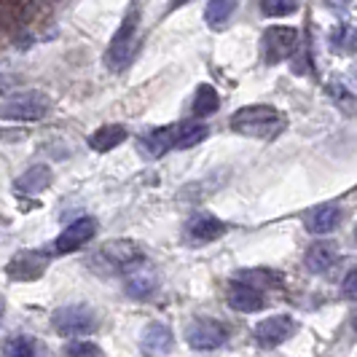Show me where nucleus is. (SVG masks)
<instances>
[{
    "label": "nucleus",
    "instance_id": "f3484780",
    "mask_svg": "<svg viewBox=\"0 0 357 357\" xmlns=\"http://www.w3.org/2000/svg\"><path fill=\"white\" fill-rule=\"evenodd\" d=\"M341 223V210L336 204H320L314 210H309L304 218V226L309 234H331L336 231Z\"/></svg>",
    "mask_w": 357,
    "mask_h": 357
},
{
    "label": "nucleus",
    "instance_id": "7c9ffc66",
    "mask_svg": "<svg viewBox=\"0 0 357 357\" xmlns=\"http://www.w3.org/2000/svg\"><path fill=\"white\" fill-rule=\"evenodd\" d=\"M347 86H349V91H352V94H357V68H352V73H349Z\"/></svg>",
    "mask_w": 357,
    "mask_h": 357
},
{
    "label": "nucleus",
    "instance_id": "0eeeda50",
    "mask_svg": "<svg viewBox=\"0 0 357 357\" xmlns=\"http://www.w3.org/2000/svg\"><path fill=\"white\" fill-rule=\"evenodd\" d=\"M298 30L296 27H287V24H277V27H268L264 33V54H266V62L277 65V62H285L290 56H296L298 52Z\"/></svg>",
    "mask_w": 357,
    "mask_h": 357
},
{
    "label": "nucleus",
    "instance_id": "f8f14e48",
    "mask_svg": "<svg viewBox=\"0 0 357 357\" xmlns=\"http://www.w3.org/2000/svg\"><path fill=\"white\" fill-rule=\"evenodd\" d=\"M226 298L234 312H242V314H250V312H261L266 306V298L258 287L248 285L242 280H234L229 290H226Z\"/></svg>",
    "mask_w": 357,
    "mask_h": 357
},
{
    "label": "nucleus",
    "instance_id": "c85d7f7f",
    "mask_svg": "<svg viewBox=\"0 0 357 357\" xmlns=\"http://www.w3.org/2000/svg\"><path fill=\"white\" fill-rule=\"evenodd\" d=\"M344 296L347 298H357V268L344 280Z\"/></svg>",
    "mask_w": 357,
    "mask_h": 357
},
{
    "label": "nucleus",
    "instance_id": "2eb2a0df",
    "mask_svg": "<svg viewBox=\"0 0 357 357\" xmlns=\"http://www.w3.org/2000/svg\"><path fill=\"white\" fill-rule=\"evenodd\" d=\"M175 143H178V124L159 126L140 140V151H145V156H151V159H161L164 153H169L175 148Z\"/></svg>",
    "mask_w": 357,
    "mask_h": 357
},
{
    "label": "nucleus",
    "instance_id": "ddd939ff",
    "mask_svg": "<svg viewBox=\"0 0 357 357\" xmlns=\"http://www.w3.org/2000/svg\"><path fill=\"white\" fill-rule=\"evenodd\" d=\"M229 231V226L223 220H218L215 215H194L185 226V234L194 245H207V242H215L220 239L223 234Z\"/></svg>",
    "mask_w": 357,
    "mask_h": 357
},
{
    "label": "nucleus",
    "instance_id": "6e6552de",
    "mask_svg": "<svg viewBox=\"0 0 357 357\" xmlns=\"http://www.w3.org/2000/svg\"><path fill=\"white\" fill-rule=\"evenodd\" d=\"M298 331V322L287 314H274V317H266L255 325V341L266 349H274L280 344H285L287 339H293V333Z\"/></svg>",
    "mask_w": 357,
    "mask_h": 357
},
{
    "label": "nucleus",
    "instance_id": "393cba45",
    "mask_svg": "<svg viewBox=\"0 0 357 357\" xmlns=\"http://www.w3.org/2000/svg\"><path fill=\"white\" fill-rule=\"evenodd\" d=\"M331 49L339 54H355L357 52V27L341 24L331 33Z\"/></svg>",
    "mask_w": 357,
    "mask_h": 357
},
{
    "label": "nucleus",
    "instance_id": "7ed1b4c3",
    "mask_svg": "<svg viewBox=\"0 0 357 357\" xmlns=\"http://www.w3.org/2000/svg\"><path fill=\"white\" fill-rule=\"evenodd\" d=\"M137 27H140V8H137V3H132L126 17L121 19V27L116 30V36L107 46L105 62L110 70H124L132 62V56L137 52Z\"/></svg>",
    "mask_w": 357,
    "mask_h": 357
},
{
    "label": "nucleus",
    "instance_id": "9b49d317",
    "mask_svg": "<svg viewBox=\"0 0 357 357\" xmlns=\"http://www.w3.org/2000/svg\"><path fill=\"white\" fill-rule=\"evenodd\" d=\"M175 347V336H172V328L164 325V322H151L143 331V339H140V352L145 357H164L172 352Z\"/></svg>",
    "mask_w": 357,
    "mask_h": 357
},
{
    "label": "nucleus",
    "instance_id": "2f4dec72",
    "mask_svg": "<svg viewBox=\"0 0 357 357\" xmlns=\"http://www.w3.org/2000/svg\"><path fill=\"white\" fill-rule=\"evenodd\" d=\"M185 3H191V0H169V8L167 11H178L180 6H185Z\"/></svg>",
    "mask_w": 357,
    "mask_h": 357
},
{
    "label": "nucleus",
    "instance_id": "b1692460",
    "mask_svg": "<svg viewBox=\"0 0 357 357\" xmlns=\"http://www.w3.org/2000/svg\"><path fill=\"white\" fill-rule=\"evenodd\" d=\"M36 355V341L30 336H8L0 347V357H33Z\"/></svg>",
    "mask_w": 357,
    "mask_h": 357
},
{
    "label": "nucleus",
    "instance_id": "9d476101",
    "mask_svg": "<svg viewBox=\"0 0 357 357\" xmlns=\"http://www.w3.org/2000/svg\"><path fill=\"white\" fill-rule=\"evenodd\" d=\"M94 234H97V220L94 218H78V220H73L70 226L54 239V252L56 255H68V252L78 250L86 242H91Z\"/></svg>",
    "mask_w": 357,
    "mask_h": 357
},
{
    "label": "nucleus",
    "instance_id": "4468645a",
    "mask_svg": "<svg viewBox=\"0 0 357 357\" xmlns=\"http://www.w3.org/2000/svg\"><path fill=\"white\" fill-rule=\"evenodd\" d=\"M156 287H159V277H156V271L151 266L140 264L132 271H126V296L129 298L145 301V298H151L156 293Z\"/></svg>",
    "mask_w": 357,
    "mask_h": 357
},
{
    "label": "nucleus",
    "instance_id": "a878e982",
    "mask_svg": "<svg viewBox=\"0 0 357 357\" xmlns=\"http://www.w3.org/2000/svg\"><path fill=\"white\" fill-rule=\"evenodd\" d=\"M239 280L242 282H248V285L258 287L261 293H264V287H271V285H282V277L277 274V271H268V268H250V271H242L239 274Z\"/></svg>",
    "mask_w": 357,
    "mask_h": 357
},
{
    "label": "nucleus",
    "instance_id": "423d86ee",
    "mask_svg": "<svg viewBox=\"0 0 357 357\" xmlns=\"http://www.w3.org/2000/svg\"><path fill=\"white\" fill-rule=\"evenodd\" d=\"M185 341H188L191 349L210 352V349H218L229 341V328L220 320H213V317H199L185 328Z\"/></svg>",
    "mask_w": 357,
    "mask_h": 357
},
{
    "label": "nucleus",
    "instance_id": "dca6fc26",
    "mask_svg": "<svg viewBox=\"0 0 357 357\" xmlns=\"http://www.w3.org/2000/svg\"><path fill=\"white\" fill-rule=\"evenodd\" d=\"M36 17L33 0H0V30H14Z\"/></svg>",
    "mask_w": 357,
    "mask_h": 357
},
{
    "label": "nucleus",
    "instance_id": "f257e3e1",
    "mask_svg": "<svg viewBox=\"0 0 357 357\" xmlns=\"http://www.w3.org/2000/svg\"><path fill=\"white\" fill-rule=\"evenodd\" d=\"M231 129L245 137L271 140L285 129V116L271 105H248L231 116Z\"/></svg>",
    "mask_w": 357,
    "mask_h": 357
},
{
    "label": "nucleus",
    "instance_id": "5701e85b",
    "mask_svg": "<svg viewBox=\"0 0 357 357\" xmlns=\"http://www.w3.org/2000/svg\"><path fill=\"white\" fill-rule=\"evenodd\" d=\"M218 107H220V97H218V91H215L213 86H207V84H202V86L197 89V97H194V105H191L194 116H197V119L213 116Z\"/></svg>",
    "mask_w": 357,
    "mask_h": 357
},
{
    "label": "nucleus",
    "instance_id": "473e14b6",
    "mask_svg": "<svg viewBox=\"0 0 357 357\" xmlns=\"http://www.w3.org/2000/svg\"><path fill=\"white\" fill-rule=\"evenodd\" d=\"M352 325H355V331H357V312H355V317H352Z\"/></svg>",
    "mask_w": 357,
    "mask_h": 357
},
{
    "label": "nucleus",
    "instance_id": "6ab92c4d",
    "mask_svg": "<svg viewBox=\"0 0 357 357\" xmlns=\"http://www.w3.org/2000/svg\"><path fill=\"white\" fill-rule=\"evenodd\" d=\"M52 185V169L46 167V164H36V167H30L27 172H22L14 183V188H17L19 194H40V191H46Z\"/></svg>",
    "mask_w": 357,
    "mask_h": 357
},
{
    "label": "nucleus",
    "instance_id": "412c9836",
    "mask_svg": "<svg viewBox=\"0 0 357 357\" xmlns=\"http://www.w3.org/2000/svg\"><path fill=\"white\" fill-rule=\"evenodd\" d=\"M234 11H236V0H207L204 22H207L213 30H220V27L234 17Z\"/></svg>",
    "mask_w": 357,
    "mask_h": 357
},
{
    "label": "nucleus",
    "instance_id": "a211bd4d",
    "mask_svg": "<svg viewBox=\"0 0 357 357\" xmlns=\"http://www.w3.org/2000/svg\"><path fill=\"white\" fill-rule=\"evenodd\" d=\"M339 258V248L333 242H314L304 255V264L312 274H325L328 268L336 264Z\"/></svg>",
    "mask_w": 357,
    "mask_h": 357
},
{
    "label": "nucleus",
    "instance_id": "72a5a7b5",
    "mask_svg": "<svg viewBox=\"0 0 357 357\" xmlns=\"http://www.w3.org/2000/svg\"><path fill=\"white\" fill-rule=\"evenodd\" d=\"M355 239H357V229H355Z\"/></svg>",
    "mask_w": 357,
    "mask_h": 357
},
{
    "label": "nucleus",
    "instance_id": "39448f33",
    "mask_svg": "<svg viewBox=\"0 0 357 357\" xmlns=\"http://www.w3.org/2000/svg\"><path fill=\"white\" fill-rule=\"evenodd\" d=\"M97 314L91 306L84 304H73L62 306L52 314V325L59 336H86L97 328Z\"/></svg>",
    "mask_w": 357,
    "mask_h": 357
},
{
    "label": "nucleus",
    "instance_id": "1a4fd4ad",
    "mask_svg": "<svg viewBox=\"0 0 357 357\" xmlns=\"http://www.w3.org/2000/svg\"><path fill=\"white\" fill-rule=\"evenodd\" d=\"M46 266H49V252L22 250L8 261L6 274H8L11 280H17V282H33L38 277H43Z\"/></svg>",
    "mask_w": 357,
    "mask_h": 357
},
{
    "label": "nucleus",
    "instance_id": "bb28decb",
    "mask_svg": "<svg viewBox=\"0 0 357 357\" xmlns=\"http://www.w3.org/2000/svg\"><path fill=\"white\" fill-rule=\"evenodd\" d=\"M298 8V0H261V11L266 17H287Z\"/></svg>",
    "mask_w": 357,
    "mask_h": 357
},
{
    "label": "nucleus",
    "instance_id": "f03ea898",
    "mask_svg": "<svg viewBox=\"0 0 357 357\" xmlns=\"http://www.w3.org/2000/svg\"><path fill=\"white\" fill-rule=\"evenodd\" d=\"M97 274H126L135 266L145 264V252L132 239H110L89 261Z\"/></svg>",
    "mask_w": 357,
    "mask_h": 357
},
{
    "label": "nucleus",
    "instance_id": "aec40b11",
    "mask_svg": "<svg viewBox=\"0 0 357 357\" xmlns=\"http://www.w3.org/2000/svg\"><path fill=\"white\" fill-rule=\"evenodd\" d=\"M126 140V129L121 124H105L89 135V148L97 153H107Z\"/></svg>",
    "mask_w": 357,
    "mask_h": 357
},
{
    "label": "nucleus",
    "instance_id": "cd10ccee",
    "mask_svg": "<svg viewBox=\"0 0 357 357\" xmlns=\"http://www.w3.org/2000/svg\"><path fill=\"white\" fill-rule=\"evenodd\" d=\"M100 347L97 344H91V341H70L68 347H65V352L62 357H100Z\"/></svg>",
    "mask_w": 357,
    "mask_h": 357
},
{
    "label": "nucleus",
    "instance_id": "4be33fe9",
    "mask_svg": "<svg viewBox=\"0 0 357 357\" xmlns=\"http://www.w3.org/2000/svg\"><path fill=\"white\" fill-rule=\"evenodd\" d=\"M210 137V126L199 124V121H185V124H178V143L175 148H194L202 140Z\"/></svg>",
    "mask_w": 357,
    "mask_h": 357
},
{
    "label": "nucleus",
    "instance_id": "c756f323",
    "mask_svg": "<svg viewBox=\"0 0 357 357\" xmlns=\"http://www.w3.org/2000/svg\"><path fill=\"white\" fill-rule=\"evenodd\" d=\"M349 3H352V0H325V6H328V8H339V11H344Z\"/></svg>",
    "mask_w": 357,
    "mask_h": 357
},
{
    "label": "nucleus",
    "instance_id": "20e7f679",
    "mask_svg": "<svg viewBox=\"0 0 357 357\" xmlns=\"http://www.w3.org/2000/svg\"><path fill=\"white\" fill-rule=\"evenodd\" d=\"M52 110V100L43 91H22L0 102V119L6 121H40Z\"/></svg>",
    "mask_w": 357,
    "mask_h": 357
}]
</instances>
